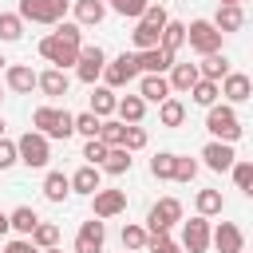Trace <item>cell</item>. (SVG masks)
<instances>
[{
    "mask_svg": "<svg viewBox=\"0 0 253 253\" xmlns=\"http://www.w3.org/2000/svg\"><path fill=\"white\" fill-rule=\"evenodd\" d=\"M79 47H83L79 24H55V32L40 40V55H43L47 63H55L59 71L71 67V63H79Z\"/></svg>",
    "mask_w": 253,
    "mask_h": 253,
    "instance_id": "6da1fadb",
    "label": "cell"
},
{
    "mask_svg": "<svg viewBox=\"0 0 253 253\" xmlns=\"http://www.w3.org/2000/svg\"><path fill=\"white\" fill-rule=\"evenodd\" d=\"M32 126L43 138H71L75 134V115L71 111H59V107H36Z\"/></svg>",
    "mask_w": 253,
    "mask_h": 253,
    "instance_id": "7a4b0ae2",
    "label": "cell"
},
{
    "mask_svg": "<svg viewBox=\"0 0 253 253\" xmlns=\"http://www.w3.org/2000/svg\"><path fill=\"white\" fill-rule=\"evenodd\" d=\"M206 130L213 134V142H237L241 138V123H237V111L233 107H210V115H206Z\"/></svg>",
    "mask_w": 253,
    "mask_h": 253,
    "instance_id": "3957f363",
    "label": "cell"
},
{
    "mask_svg": "<svg viewBox=\"0 0 253 253\" xmlns=\"http://www.w3.org/2000/svg\"><path fill=\"white\" fill-rule=\"evenodd\" d=\"M20 20H32V24H63L67 16V0H20Z\"/></svg>",
    "mask_w": 253,
    "mask_h": 253,
    "instance_id": "277c9868",
    "label": "cell"
},
{
    "mask_svg": "<svg viewBox=\"0 0 253 253\" xmlns=\"http://www.w3.org/2000/svg\"><path fill=\"white\" fill-rule=\"evenodd\" d=\"M186 43L198 55H213V51H221V32L213 28V20H194L186 28Z\"/></svg>",
    "mask_w": 253,
    "mask_h": 253,
    "instance_id": "5b68a950",
    "label": "cell"
},
{
    "mask_svg": "<svg viewBox=\"0 0 253 253\" xmlns=\"http://www.w3.org/2000/svg\"><path fill=\"white\" fill-rule=\"evenodd\" d=\"M16 154H20V162H24L28 170H40V166H47L51 146H47V138H43L40 130H28V134L16 142Z\"/></svg>",
    "mask_w": 253,
    "mask_h": 253,
    "instance_id": "8992f818",
    "label": "cell"
},
{
    "mask_svg": "<svg viewBox=\"0 0 253 253\" xmlns=\"http://www.w3.org/2000/svg\"><path fill=\"white\" fill-rule=\"evenodd\" d=\"M134 75H138V55H134V51H123V55H115V59L103 67V79H107L111 91H115V87H126Z\"/></svg>",
    "mask_w": 253,
    "mask_h": 253,
    "instance_id": "52a82bcc",
    "label": "cell"
},
{
    "mask_svg": "<svg viewBox=\"0 0 253 253\" xmlns=\"http://www.w3.org/2000/svg\"><path fill=\"white\" fill-rule=\"evenodd\" d=\"M174 221H182V202H178V198H162V202H154L150 213H146L150 233H170Z\"/></svg>",
    "mask_w": 253,
    "mask_h": 253,
    "instance_id": "ba28073f",
    "label": "cell"
},
{
    "mask_svg": "<svg viewBox=\"0 0 253 253\" xmlns=\"http://www.w3.org/2000/svg\"><path fill=\"white\" fill-rule=\"evenodd\" d=\"M103 67H107V51H103L99 43H83V47H79V63H75V75H79L83 83H95V79L103 75Z\"/></svg>",
    "mask_w": 253,
    "mask_h": 253,
    "instance_id": "9c48e42d",
    "label": "cell"
},
{
    "mask_svg": "<svg viewBox=\"0 0 253 253\" xmlns=\"http://www.w3.org/2000/svg\"><path fill=\"white\" fill-rule=\"evenodd\" d=\"M182 249H190V253H206L210 249V217H190L186 225H182Z\"/></svg>",
    "mask_w": 253,
    "mask_h": 253,
    "instance_id": "30bf717a",
    "label": "cell"
},
{
    "mask_svg": "<svg viewBox=\"0 0 253 253\" xmlns=\"http://www.w3.org/2000/svg\"><path fill=\"white\" fill-rule=\"evenodd\" d=\"M103 241H107V225L99 217H87L79 225V237H75V253H103Z\"/></svg>",
    "mask_w": 253,
    "mask_h": 253,
    "instance_id": "8fae6325",
    "label": "cell"
},
{
    "mask_svg": "<svg viewBox=\"0 0 253 253\" xmlns=\"http://www.w3.org/2000/svg\"><path fill=\"white\" fill-rule=\"evenodd\" d=\"M91 198H95V213L91 217H99V221H107V217H115V213L126 210V190H99Z\"/></svg>",
    "mask_w": 253,
    "mask_h": 253,
    "instance_id": "7c38bea8",
    "label": "cell"
},
{
    "mask_svg": "<svg viewBox=\"0 0 253 253\" xmlns=\"http://www.w3.org/2000/svg\"><path fill=\"white\" fill-rule=\"evenodd\" d=\"M210 241H213L217 253H245V237H241V229H237L233 221H221V225L210 233Z\"/></svg>",
    "mask_w": 253,
    "mask_h": 253,
    "instance_id": "4fadbf2b",
    "label": "cell"
},
{
    "mask_svg": "<svg viewBox=\"0 0 253 253\" xmlns=\"http://www.w3.org/2000/svg\"><path fill=\"white\" fill-rule=\"evenodd\" d=\"M134 55H138V71H146V75H162L174 67V55L166 47H150V51H134Z\"/></svg>",
    "mask_w": 253,
    "mask_h": 253,
    "instance_id": "5bb4252c",
    "label": "cell"
},
{
    "mask_svg": "<svg viewBox=\"0 0 253 253\" xmlns=\"http://www.w3.org/2000/svg\"><path fill=\"white\" fill-rule=\"evenodd\" d=\"M202 158H206V166L210 170H233V162H237V154H233V146L229 142H206V150H202Z\"/></svg>",
    "mask_w": 253,
    "mask_h": 253,
    "instance_id": "9a60e30c",
    "label": "cell"
},
{
    "mask_svg": "<svg viewBox=\"0 0 253 253\" xmlns=\"http://www.w3.org/2000/svg\"><path fill=\"white\" fill-rule=\"evenodd\" d=\"M221 95H225L229 103H245V99L253 95V79L241 75V71H229V75L221 79Z\"/></svg>",
    "mask_w": 253,
    "mask_h": 253,
    "instance_id": "2e32d148",
    "label": "cell"
},
{
    "mask_svg": "<svg viewBox=\"0 0 253 253\" xmlns=\"http://www.w3.org/2000/svg\"><path fill=\"white\" fill-rule=\"evenodd\" d=\"M138 95H142V103H166L170 99V79L166 75H142Z\"/></svg>",
    "mask_w": 253,
    "mask_h": 253,
    "instance_id": "e0dca14e",
    "label": "cell"
},
{
    "mask_svg": "<svg viewBox=\"0 0 253 253\" xmlns=\"http://www.w3.org/2000/svg\"><path fill=\"white\" fill-rule=\"evenodd\" d=\"M245 24V12H241V4H217V16H213V28L225 36V32H237Z\"/></svg>",
    "mask_w": 253,
    "mask_h": 253,
    "instance_id": "ac0fdd59",
    "label": "cell"
},
{
    "mask_svg": "<svg viewBox=\"0 0 253 253\" xmlns=\"http://www.w3.org/2000/svg\"><path fill=\"white\" fill-rule=\"evenodd\" d=\"M198 75H202V79H210V83H221V79L229 75V59H225L221 51H213V55H202V63H198Z\"/></svg>",
    "mask_w": 253,
    "mask_h": 253,
    "instance_id": "d6986e66",
    "label": "cell"
},
{
    "mask_svg": "<svg viewBox=\"0 0 253 253\" xmlns=\"http://www.w3.org/2000/svg\"><path fill=\"white\" fill-rule=\"evenodd\" d=\"M202 75H198V63H174L170 67V91H186L190 95V87L198 83Z\"/></svg>",
    "mask_w": 253,
    "mask_h": 253,
    "instance_id": "ffe728a7",
    "label": "cell"
},
{
    "mask_svg": "<svg viewBox=\"0 0 253 253\" xmlns=\"http://www.w3.org/2000/svg\"><path fill=\"white\" fill-rule=\"evenodd\" d=\"M36 87L43 91V95H67V87H71V79H67V71H59V67H51V71H43L40 79H36Z\"/></svg>",
    "mask_w": 253,
    "mask_h": 253,
    "instance_id": "44dd1931",
    "label": "cell"
},
{
    "mask_svg": "<svg viewBox=\"0 0 253 253\" xmlns=\"http://www.w3.org/2000/svg\"><path fill=\"white\" fill-rule=\"evenodd\" d=\"M71 190L75 194H99L103 186H99V166H79L75 174H71Z\"/></svg>",
    "mask_w": 253,
    "mask_h": 253,
    "instance_id": "7402d4cb",
    "label": "cell"
},
{
    "mask_svg": "<svg viewBox=\"0 0 253 253\" xmlns=\"http://www.w3.org/2000/svg\"><path fill=\"white\" fill-rule=\"evenodd\" d=\"M67 194H71V178H67L63 170H51V174L43 178V198H47V202H63Z\"/></svg>",
    "mask_w": 253,
    "mask_h": 253,
    "instance_id": "603a6c76",
    "label": "cell"
},
{
    "mask_svg": "<svg viewBox=\"0 0 253 253\" xmlns=\"http://www.w3.org/2000/svg\"><path fill=\"white\" fill-rule=\"evenodd\" d=\"M8 225H12L16 233H24V237H32V229L40 225V213H36L32 206H16V210L8 213Z\"/></svg>",
    "mask_w": 253,
    "mask_h": 253,
    "instance_id": "cb8c5ba5",
    "label": "cell"
},
{
    "mask_svg": "<svg viewBox=\"0 0 253 253\" xmlns=\"http://www.w3.org/2000/svg\"><path fill=\"white\" fill-rule=\"evenodd\" d=\"M115 111H119V119H123V123L138 126V123H142V111H146V103H142V95H123Z\"/></svg>",
    "mask_w": 253,
    "mask_h": 253,
    "instance_id": "d4e9b609",
    "label": "cell"
},
{
    "mask_svg": "<svg viewBox=\"0 0 253 253\" xmlns=\"http://www.w3.org/2000/svg\"><path fill=\"white\" fill-rule=\"evenodd\" d=\"M36 79H40V75H36L32 67H24V63L8 67V87H12V91H20V95H28V91L36 87Z\"/></svg>",
    "mask_w": 253,
    "mask_h": 253,
    "instance_id": "484cf974",
    "label": "cell"
},
{
    "mask_svg": "<svg viewBox=\"0 0 253 253\" xmlns=\"http://www.w3.org/2000/svg\"><path fill=\"white\" fill-rule=\"evenodd\" d=\"M115 107H119V99H115L111 87H95V91H91V115H95V119H107Z\"/></svg>",
    "mask_w": 253,
    "mask_h": 253,
    "instance_id": "4316f807",
    "label": "cell"
},
{
    "mask_svg": "<svg viewBox=\"0 0 253 253\" xmlns=\"http://www.w3.org/2000/svg\"><path fill=\"white\" fill-rule=\"evenodd\" d=\"M103 16H107L103 0H75V20L79 24H103Z\"/></svg>",
    "mask_w": 253,
    "mask_h": 253,
    "instance_id": "83f0119b",
    "label": "cell"
},
{
    "mask_svg": "<svg viewBox=\"0 0 253 253\" xmlns=\"http://www.w3.org/2000/svg\"><path fill=\"white\" fill-rule=\"evenodd\" d=\"M217 95H221V83H210V79H198V83L190 87V99H194L198 107H213Z\"/></svg>",
    "mask_w": 253,
    "mask_h": 253,
    "instance_id": "f1b7e54d",
    "label": "cell"
},
{
    "mask_svg": "<svg viewBox=\"0 0 253 253\" xmlns=\"http://www.w3.org/2000/svg\"><path fill=\"white\" fill-rule=\"evenodd\" d=\"M182 119H186V103H182V99L158 103V123H162V126H182Z\"/></svg>",
    "mask_w": 253,
    "mask_h": 253,
    "instance_id": "f546056e",
    "label": "cell"
},
{
    "mask_svg": "<svg viewBox=\"0 0 253 253\" xmlns=\"http://www.w3.org/2000/svg\"><path fill=\"white\" fill-rule=\"evenodd\" d=\"M182 43H186V24H178V20H170V24L162 28V40H158V47H166V51L174 55V51H178Z\"/></svg>",
    "mask_w": 253,
    "mask_h": 253,
    "instance_id": "4dcf8cb0",
    "label": "cell"
},
{
    "mask_svg": "<svg viewBox=\"0 0 253 253\" xmlns=\"http://www.w3.org/2000/svg\"><path fill=\"white\" fill-rule=\"evenodd\" d=\"M194 206H198V213L202 217H213V213H221V190H198V198H194Z\"/></svg>",
    "mask_w": 253,
    "mask_h": 253,
    "instance_id": "1f68e13d",
    "label": "cell"
},
{
    "mask_svg": "<svg viewBox=\"0 0 253 253\" xmlns=\"http://www.w3.org/2000/svg\"><path fill=\"white\" fill-rule=\"evenodd\" d=\"M103 170H107V174H126V170H130V150L111 146V150H107V158H103Z\"/></svg>",
    "mask_w": 253,
    "mask_h": 253,
    "instance_id": "d6a6232c",
    "label": "cell"
},
{
    "mask_svg": "<svg viewBox=\"0 0 253 253\" xmlns=\"http://www.w3.org/2000/svg\"><path fill=\"white\" fill-rule=\"evenodd\" d=\"M55 241H59V225L40 221V225L32 229V245H36V249H55Z\"/></svg>",
    "mask_w": 253,
    "mask_h": 253,
    "instance_id": "836d02e7",
    "label": "cell"
},
{
    "mask_svg": "<svg viewBox=\"0 0 253 253\" xmlns=\"http://www.w3.org/2000/svg\"><path fill=\"white\" fill-rule=\"evenodd\" d=\"M20 36H24V20L16 12H0V40L4 43H16Z\"/></svg>",
    "mask_w": 253,
    "mask_h": 253,
    "instance_id": "e575fe53",
    "label": "cell"
},
{
    "mask_svg": "<svg viewBox=\"0 0 253 253\" xmlns=\"http://www.w3.org/2000/svg\"><path fill=\"white\" fill-rule=\"evenodd\" d=\"M158 40H162V32L138 20V28H134V47H138V51H150V47H158Z\"/></svg>",
    "mask_w": 253,
    "mask_h": 253,
    "instance_id": "d590c367",
    "label": "cell"
},
{
    "mask_svg": "<svg viewBox=\"0 0 253 253\" xmlns=\"http://www.w3.org/2000/svg\"><path fill=\"white\" fill-rule=\"evenodd\" d=\"M174 158H178V154H170V150H162V154H154V158H150V174H154L158 182H166V178H174Z\"/></svg>",
    "mask_w": 253,
    "mask_h": 253,
    "instance_id": "8d00e7d4",
    "label": "cell"
},
{
    "mask_svg": "<svg viewBox=\"0 0 253 253\" xmlns=\"http://www.w3.org/2000/svg\"><path fill=\"white\" fill-rule=\"evenodd\" d=\"M233 182L245 198H253V162H233Z\"/></svg>",
    "mask_w": 253,
    "mask_h": 253,
    "instance_id": "74e56055",
    "label": "cell"
},
{
    "mask_svg": "<svg viewBox=\"0 0 253 253\" xmlns=\"http://www.w3.org/2000/svg\"><path fill=\"white\" fill-rule=\"evenodd\" d=\"M123 130H126V123H111V119H103L99 138H103L107 146H123Z\"/></svg>",
    "mask_w": 253,
    "mask_h": 253,
    "instance_id": "f35d334b",
    "label": "cell"
},
{
    "mask_svg": "<svg viewBox=\"0 0 253 253\" xmlns=\"http://www.w3.org/2000/svg\"><path fill=\"white\" fill-rule=\"evenodd\" d=\"M107 142L103 138H87V146H83V158H87V166H103V158H107Z\"/></svg>",
    "mask_w": 253,
    "mask_h": 253,
    "instance_id": "ab89813d",
    "label": "cell"
},
{
    "mask_svg": "<svg viewBox=\"0 0 253 253\" xmlns=\"http://www.w3.org/2000/svg\"><path fill=\"white\" fill-rule=\"evenodd\" d=\"M146 237H150V233H146L142 225H123V249H130V253H134V249H142V245H146Z\"/></svg>",
    "mask_w": 253,
    "mask_h": 253,
    "instance_id": "60d3db41",
    "label": "cell"
},
{
    "mask_svg": "<svg viewBox=\"0 0 253 253\" xmlns=\"http://www.w3.org/2000/svg\"><path fill=\"white\" fill-rule=\"evenodd\" d=\"M99 126H103V119H95L91 111L75 115V130H79V134H87V138H99Z\"/></svg>",
    "mask_w": 253,
    "mask_h": 253,
    "instance_id": "b9f144b4",
    "label": "cell"
},
{
    "mask_svg": "<svg viewBox=\"0 0 253 253\" xmlns=\"http://www.w3.org/2000/svg\"><path fill=\"white\" fill-rule=\"evenodd\" d=\"M142 24H150V28H158V32H162V28L170 24V16H166V8H162V4H146V12H142Z\"/></svg>",
    "mask_w": 253,
    "mask_h": 253,
    "instance_id": "7bdbcfd3",
    "label": "cell"
},
{
    "mask_svg": "<svg viewBox=\"0 0 253 253\" xmlns=\"http://www.w3.org/2000/svg\"><path fill=\"white\" fill-rule=\"evenodd\" d=\"M146 249H150V253H182V249L170 241V233H150V237H146Z\"/></svg>",
    "mask_w": 253,
    "mask_h": 253,
    "instance_id": "ee69618b",
    "label": "cell"
},
{
    "mask_svg": "<svg viewBox=\"0 0 253 253\" xmlns=\"http://www.w3.org/2000/svg\"><path fill=\"white\" fill-rule=\"evenodd\" d=\"M146 146V130L142 126H126L123 130V150H142Z\"/></svg>",
    "mask_w": 253,
    "mask_h": 253,
    "instance_id": "f6af8a7d",
    "label": "cell"
},
{
    "mask_svg": "<svg viewBox=\"0 0 253 253\" xmlns=\"http://www.w3.org/2000/svg\"><path fill=\"white\" fill-rule=\"evenodd\" d=\"M194 174H198L194 158H174V182H194Z\"/></svg>",
    "mask_w": 253,
    "mask_h": 253,
    "instance_id": "bcb514c9",
    "label": "cell"
},
{
    "mask_svg": "<svg viewBox=\"0 0 253 253\" xmlns=\"http://www.w3.org/2000/svg\"><path fill=\"white\" fill-rule=\"evenodd\" d=\"M111 8H115L119 16H138V20H142V12H146V0H111Z\"/></svg>",
    "mask_w": 253,
    "mask_h": 253,
    "instance_id": "7dc6e473",
    "label": "cell"
},
{
    "mask_svg": "<svg viewBox=\"0 0 253 253\" xmlns=\"http://www.w3.org/2000/svg\"><path fill=\"white\" fill-rule=\"evenodd\" d=\"M16 162H20V154H16V142L0 138V170H8V166H16Z\"/></svg>",
    "mask_w": 253,
    "mask_h": 253,
    "instance_id": "c3c4849f",
    "label": "cell"
},
{
    "mask_svg": "<svg viewBox=\"0 0 253 253\" xmlns=\"http://www.w3.org/2000/svg\"><path fill=\"white\" fill-rule=\"evenodd\" d=\"M4 253H40V249L32 245V237H28V241L20 237V241H8V245H4Z\"/></svg>",
    "mask_w": 253,
    "mask_h": 253,
    "instance_id": "681fc988",
    "label": "cell"
},
{
    "mask_svg": "<svg viewBox=\"0 0 253 253\" xmlns=\"http://www.w3.org/2000/svg\"><path fill=\"white\" fill-rule=\"evenodd\" d=\"M8 229H12V225H8V213L0 210V233H8Z\"/></svg>",
    "mask_w": 253,
    "mask_h": 253,
    "instance_id": "f907efd6",
    "label": "cell"
},
{
    "mask_svg": "<svg viewBox=\"0 0 253 253\" xmlns=\"http://www.w3.org/2000/svg\"><path fill=\"white\" fill-rule=\"evenodd\" d=\"M40 253H63V249H59V245H55V249H40Z\"/></svg>",
    "mask_w": 253,
    "mask_h": 253,
    "instance_id": "816d5d0a",
    "label": "cell"
},
{
    "mask_svg": "<svg viewBox=\"0 0 253 253\" xmlns=\"http://www.w3.org/2000/svg\"><path fill=\"white\" fill-rule=\"evenodd\" d=\"M217 4H241V0H217Z\"/></svg>",
    "mask_w": 253,
    "mask_h": 253,
    "instance_id": "f5cc1de1",
    "label": "cell"
},
{
    "mask_svg": "<svg viewBox=\"0 0 253 253\" xmlns=\"http://www.w3.org/2000/svg\"><path fill=\"white\" fill-rule=\"evenodd\" d=\"M4 63H8V59H4V55H0V71H4Z\"/></svg>",
    "mask_w": 253,
    "mask_h": 253,
    "instance_id": "db71d44e",
    "label": "cell"
},
{
    "mask_svg": "<svg viewBox=\"0 0 253 253\" xmlns=\"http://www.w3.org/2000/svg\"><path fill=\"white\" fill-rule=\"evenodd\" d=\"M0 138H4V119H0Z\"/></svg>",
    "mask_w": 253,
    "mask_h": 253,
    "instance_id": "11a10c76",
    "label": "cell"
},
{
    "mask_svg": "<svg viewBox=\"0 0 253 253\" xmlns=\"http://www.w3.org/2000/svg\"><path fill=\"white\" fill-rule=\"evenodd\" d=\"M123 253H130V249H123Z\"/></svg>",
    "mask_w": 253,
    "mask_h": 253,
    "instance_id": "9f6ffc18",
    "label": "cell"
}]
</instances>
